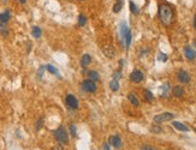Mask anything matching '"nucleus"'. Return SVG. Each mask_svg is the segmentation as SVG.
Wrapping results in <instances>:
<instances>
[{
	"mask_svg": "<svg viewBox=\"0 0 196 150\" xmlns=\"http://www.w3.org/2000/svg\"><path fill=\"white\" fill-rule=\"evenodd\" d=\"M159 18L161 21V23L164 25L168 27L173 21V10L171 9V6H168L167 4H161L159 5Z\"/></svg>",
	"mask_w": 196,
	"mask_h": 150,
	"instance_id": "1",
	"label": "nucleus"
},
{
	"mask_svg": "<svg viewBox=\"0 0 196 150\" xmlns=\"http://www.w3.org/2000/svg\"><path fill=\"white\" fill-rule=\"evenodd\" d=\"M54 138L61 145H68L69 144V133L64 126H59L58 129L54 131Z\"/></svg>",
	"mask_w": 196,
	"mask_h": 150,
	"instance_id": "2",
	"label": "nucleus"
},
{
	"mask_svg": "<svg viewBox=\"0 0 196 150\" xmlns=\"http://www.w3.org/2000/svg\"><path fill=\"white\" fill-rule=\"evenodd\" d=\"M175 119V114L173 113H170V112H164V113H160L154 115L153 118V121L155 124H162V123H167Z\"/></svg>",
	"mask_w": 196,
	"mask_h": 150,
	"instance_id": "3",
	"label": "nucleus"
},
{
	"mask_svg": "<svg viewBox=\"0 0 196 150\" xmlns=\"http://www.w3.org/2000/svg\"><path fill=\"white\" fill-rule=\"evenodd\" d=\"M81 89L87 94H94L97 90V85H96L95 82H93L90 79H84L82 83H81Z\"/></svg>",
	"mask_w": 196,
	"mask_h": 150,
	"instance_id": "4",
	"label": "nucleus"
},
{
	"mask_svg": "<svg viewBox=\"0 0 196 150\" xmlns=\"http://www.w3.org/2000/svg\"><path fill=\"white\" fill-rule=\"evenodd\" d=\"M65 105L70 109H77L78 108V100L75 95L69 94V95H66V97H65Z\"/></svg>",
	"mask_w": 196,
	"mask_h": 150,
	"instance_id": "5",
	"label": "nucleus"
},
{
	"mask_svg": "<svg viewBox=\"0 0 196 150\" xmlns=\"http://www.w3.org/2000/svg\"><path fill=\"white\" fill-rule=\"evenodd\" d=\"M108 144L116 149H120L123 147V140H121V138L118 135H113L108 137Z\"/></svg>",
	"mask_w": 196,
	"mask_h": 150,
	"instance_id": "6",
	"label": "nucleus"
},
{
	"mask_svg": "<svg viewBox=\"0 0 196 150\" xmlns=\"http://www.w3.org/2000/svg\"><path fill=\"white\" fill-rule=\"evenodd\" d=\"M130 81H131L133 83H140V82H142L143 81V78H144V76H143V72L141 70H134L131 73H130Z\"/></svg>",
	"mask_w": 196,
	"mask_h": 150,
	"instance_id": "7",
	"label": "nucleus"
},
{
	"mask_svg": "<svg viewBox=\"0 0 196 150\" xmlns=\"http://www.w3.org/2000/svg\"><path fill=\"white\" fill-rule=\"evenodd\" d=\"M177 78H178V81L183 83V84H188L190 82V75L186 72V71L184 70H181V71H178V73H177Z\"/></svg>",
	"mask_w": 196,
	"mask_h": 150,
	"instance_id": "8",
	"label": "nucleus"
},
{
	"mask_svg": "<svg viewBox=\"0 0 196 150\" xmlns=\"http://www.w3.org/2000/svg\"><path fill=\"white\" fill-rule=\"evenodd\" d=\"M184 55H185V58L188 59V60H194L195 58H196V52L193 49V47H190V46H185L184 47Z\"/></svg>",
	"mask_w": 196,
	"mask_h": 150,
	"instance_id": "9",
	"label": "nucleus"
},
{
	"mask_svg": "<svg viewBox=\"0 0 196 150\" xmlns=\"http://www.w3.org/2000/svg\"><path fill=\"white\" fill-rule=\"evenodd\" d=\"M172 126L178 130V131H182V132H189V127H188L186 125H184L183 123L181 121H172Z\"/></svg>",
	"mask_w": 196,
	"mask_h": 150,
	"instance_id": "10",
	"label": "nucleus"
},
{
	"mask_svg": "<svg viewBox=\"0 0 196 150\" xmlns=\"http://www.w3.org/2000/svg\"><path fill=\"white\" fill-rule=\"evenodd\" d=\"M92 62V57L89 54H83V57L81 58V66L82 67H87L90 65Z\"/></svg>",
	"mask_w": 196,
	"mask_h": 150,
	"instance_id": "11",
	"label": "nucleus"
},
{
	"mask_svg": "<svg viewBox=\"0 0 196 150\" xmlns=\"http://www.w3.org/2000/svg\"><path fill=\"white\" fill-rule=\"evenodd\" d=\"M11 19V13L10 11H4L0 13V23H3V24H6L7 22Z\"/></svg>",
	"mask_w": 196,
	"mask_h": 150,
	"instance_id": "12",
	"label": "nucleus"
},
{
	"mask_svg": "<svg viewBox=\"0 0 196 150\" xmlns=\"http://www.w3.org/2000/svg\"><path fill=\"white\" fill-rule=\"evenodd\" d=\"M172 94H173V96H176V97H182V96H183V94H184L183 86H181V85H176V86H173Z\"/></svg>",
	"mask_w": 196,
	"mask_h": 150,
	"instance_id": "13",
	"label": "nucleus"
},
{
	"mask_svg": "<svg viewBox=\"0 0 196 150\" xmlns=\"http://www.w3.org/2000/svg\"><path fill=\"white\" fill-rule=\"evenodd\" d=\"M129 28H128V24L125 22H123L120 24V37H121V41H124V38H125V36H126V34L129 33Z\"/></svg>",
	"mask_w": 196,
	"mask_h": 150,
	"instance_id": "14",
	"label": "nucleus"
},
{
	"mask_svg": "<svg viewBox=\"0 0 196 150\" xmlns=\"http://www.w3.org/2000/svg\"><path fill=\"white\" fill-rule=\"evenodd\" d=\"M123 4H124V0H117V1L114 3V5H113V12L114 13L120 12L121 9H123Z\"/></svg>",
	"mask_w": 196,
	"mask_h": 150,
	"instance_id": "15",
	"label": "nucleus"
},
{
	"mask_svg": "<svg viewBox=\"0 0 196 150\" xmlns=\"http://www.w3.org/2000/svg\"><path fill=\"white\" fill-rule=\"evenodd\" d=\"M31 35L34 36L35 38H40V37H41V35H42V30H41V28L37 27V25L32 27V29H31Z\"/></svg>",
	"mask_w": 196,
	"mask_h": 150,
	"instance_id": "16",
	"label": "nucleus"
},
{
	"mask_svg": "<svg viewBox=\"0 0 196 150\" xmlns=\"http://www.w3.org/2000/svg\"><path fill=\"white\" fill-rule=\"evenodd\" d=\"M88 79H90V81H93V82H97V81H100V76H99V73L96 72V71H89L88 72Z\"/></svg>",
	"mask_w": 196,
	"mask_h": 150,
	"instance_id": "17",
	"label": "nucleus"
},
{
	"mask_svg": "<svg viewBox=\"0 0 196 150\" xmlns=\"http://www.w3.org/2000/svg\"><path fill=\"white\" fill-rule=\"evenodd\" d=\"M45 68H46V70H47L50 73H52V75H55V76L60 77V76H59V71H58V68H57V67H54L53 65H51V64H47V65H45Z\"/></svg>",
	"mask_w": 196,
	"mask_h": 150,
	"instance_id": "18",
	"label": "nucleus"
},
{
	"mask_svg": "<svg viewBox=\"0 0 196 150\" xmlns=\"http://www.w3.org/2000/svg\"><path fill=\"white\" fill-rule=\"evenodd\" d=\"M143 96H144V100L147 102H152L154 100V95H153V92L148 89H144L143 90Z\"/></svg>",
	"mask_w": 196,
	"mask_h": 150,
	"instance_id": "19",
	"label": "nucleus"
},
{
	"mask_svg": "<svg viewBox=\"0 0 196 150\" xmlns=\"http://www.w3.org/2000/svg\"><path fill=\"white\" fill-rule=\"evenodd\" d=\"M131 40H133V34H131V30H129V33L126 34L124 41H125V48L129 49L130 46H131Z\"/></svg>",
	"mask_w": 196,
	"mask_h": 150,
	"instance_id": "20",
	"label": "nucleus"
},
{
	"mask_svg": "<svg viewBox=\"0 0 196 150\" xmlns=\"http://www.w3.org/2000/svg\"><path fill=\"white\" fill-rule=\"evenodd\" d=\"M129 5H130V11H131L133 14L137 16L138 13H140V9H138L137 5H136L134 1H131V0H130V1H129Z\"/></svg>",
	"mask_w": 196,
	"mask_h": 150,
	"instance_id": "21",
	"label": "nucleus"
},
{
	"mask_svg": "<svg viewBox=\"0 0 196 150\" xmlns=\"http://www.w3.org/2000/svg\"><path fill=\"white\" fill-rule=\"evenodd\" d=\"M128 100L131 102V105H134L135 107L140 106V101H138V99L134 95V94H129V95H128Z\"/></svg>",
	"mask_w": 196,
	"mask_h": 150,
	"instance_id": "22",
	"label": "nucleus"
},
{
	"mask_svg": "<svg viewBox=\"0 0 196 150\" xmlns=\"http://www.w3.org/2000/svg\"><path fill=\"white\" fill-rule=\"evenodd\" d=\"M170 92V84L165 83L164 85L161 86V97H166Z\"/></svg>",
	"mask_w": 196,
	"mask_h": 150,
	"instance_id": "23",
	"label": "nucleus"
},
{
	"mask_svg": "<svg viewBox=\"0 0 196 150\" xmlns=\"http://www.w3.org/2000/svg\"><path fill=\"white\" fill-rule=\"evenodd\" d=\"M104 53L106 54V57L107 58H113L116 52H114V49L112 48L111 46H108V47H106V48H104Z\"/></svg>",
	"mask_w": 196,
	"mask_h": 150,
	"instance_id": "24",
	"label": "nucleus"
},
{
	"mask_svg": "<svg viewBox=\"0 0 196 150\" xmlns=\"http://www.w3.org/2000/svg\"><path fill=\"white\" fill-rule=\"evenodd\" d=\"M9 33H10V31H9V28L6 27V24H3V23H0V35L6 37L7 35H9Z\"/></svg>",
	"mask_w": 196,
	"mask_h": 150,
	"instance_id": "25",
	"label": "nucleus"
},
{
	"mask_svg": "<svg viewBox=\"0 0 196 150\" xmlns=\"http://www.w3.org/2000/svg\"><path fill=\"white\" fill-rule=\"evenodd\" d=\"M108 85H110V89H111L112 91H118V90H119V83H118V81H116V79H112Z\"/></svg>",
	"mask_w": 196,
	"mask_h": 150,
	"instance_id": "26",
	"label": "nucleus"
},
{
	"mask_svg": "<svg viewBox=\"0 0 196 150\" xmlns=\"http://www.w3.org/2000/svg\"><path fill=\"white\" fill-rule=\"evenodd\" d=\"M86 23H87V17H86L83 13H81V14L78 16V25H79V27H84Z\"/></svg>",
	"mask_w": 196,
	"mask_h": 150,
	"instance_id": "27",
	"label": "nucleus"
},
{
	"mask_svg": "<svg viewBox=\"0 0 196 150\" xmlns=\"http://www.w3.org/2000/svg\"><path fill=\"white\" fill-rule=\"evenodd\" d=\"M150 132H153V133H161L162 129H161V126H159V124H155V125H153L152 127H150Z\"/></svg>",
	"mask_w": 196,
	"mask_h": 150,
	"instance_id": "28",
	"label": "nucleus"
},
{
	"mask_svg": "<svg viewBox=\"0 0 196 150\" xmlns=\"http://www.w3.org/2000/svg\"><path fill=\"white\" fill-rule=\"evenodd\" d=\"M69 129H70L71 136H72V137H76V135H77V129H76V126L73 125V124H70V125H69Z\"/></svg>",
	"mask_w": 196,
	"mask_h": 150,
	"instance_id": "29",
	"label": "nucleus"
},
{
	"mask_svg": "<svg viewBox=\"0 0 196 150\" xmlns=\"http://www.w3.org/2000/svg\"><path fill=\"white\" fill-rule=\"evenodd\" d=\"M42 126H43V119L41 118V119H39V120L36 121V127H35L36 132H39L40 130H41V129H42Z\"/></svg>",
	"mask_w": 196,
	"mask_h": 150,
	"instance_id": "30",
	"label": "nucleus"
},
{
	"mask_svg": "<svg viewBox=\"0 0 196 150\" xmlns=\"http://www.w3.org/2000/svg\"><path fill=\"white\" fill-rule=\"evenodd\" d=\"M158 60H159V61H166V60H167V54L160 52V53L158 54Z\"/></svg>",
	"mask_w": 196,
	"mask_h": 150,
	"instance_id": "31",
	"label": "nucleus"
},
{
	"mask_svg": "<svg viewBox=\"0 0 196 150\" xmlns=\"http://www.w3.org/2000/svg\"><path fill=\"white\" fill-rule=\"evenodd\" d=\"M45 66H41V67H39V70H37V77L39 78H42V76H43V72H45Z\"/></svg>",
	"mask_w": 196,
	"mask_h": 150,
	"instance_id": "32",
	"label": "nucleus"
},
{
	"mask_svg": "<svg viewBox=\"0 0 196 150\" xmlns=\"http://www.w3.org/2000/svg\"><path fill=\"white\" fill-rule=\"evenodd\" d=\"M119 78H121V73H120V71H116V72H114V75H113V79L118 81Z\"/></svg>",
	"mask_w": 196,
	"mask_h": 150,
	"instance_id": "33",
	"label": "nucleus"
},
{
	"mask_svg": "<svg viewBox=\"0 0 196 150\" xmlns=\"http://www.w3.org/2000/svg\"><path fill=\"white\" fill-rule=\"evenodd\" d=\"M141 150H157V149H154L153 147H150V145H142L141 147Z\"/></svg>",
	"mask_w": 196,
	"mask_h": 150,
	"instance_id": "34",
	"label": "nucleus"
},
{
	"mask_svg": "<svg viewBox=\"0 0 196 150\" xmlns=\"http://www.w3.org/2000/svg\"><path fill=\"white\" fill-rule=\"evenodd\" d=\"M53 150H64V145H61V144H57V145H54V148H53Z\"/></svg>",
	"mask_w": 196,
	"mask_h": 150,
	"instance_id": "35",
	"label": "nucleus"
},
{
	"mask_svg": "<svg viewBox=\"0 0 196 150\" xmlns=\"http://www.w3.org/2000/svg\"><path fill=\"white\" fill-rule=\"evenodd\" d=\"M102 150H111V147L108 143H104L102 144Z\"/></svg>",
	"mask_w": 196,
	"mask_h": 150,
	"instance_id": "36",
	"label": "nucleus"
},
{
	"mask_svg": "<svg viewBox=\"0 0 196 150\" xmlns=\"http://www.w3.org/2000/svg\"><path fill=\"white\" fill-rule=\"evenodd\" d=\"M123 65H124V60H123V59H120V60H119V66H120V67H123Z\"/></svg>",
	"mask_w": 196,
	"mask_h": 150,
	"instance_id": "37",
	"label": "nucleus"
},
{
	"mask_svg": "<svg viewBox=\"0 0 196 150\" xmlns=\"http://www.w3.org/2000/svg\"><path fill=\"white\" fill-rule=\"evenodd\" d=\"M194 28H195V30H196V14L194 16Z\"/></svg>",
	"mask_w": 196,
	"mask_h": 150,
	"instance_id": "38",
	"label": "nucleus"
},
{
	"mask_svg": "<svg viewBox=\"0 0 196 150\" xmlns=\"http://www.w3.org/2000/svg\"><path fill=\"white\" fill-rule=\"evenodd\" d=\"M19 1H21L22 4H26V1H27V0H19Z\"/></svg>",
	"mask_w": 196,
	"mask_h": 150,
	"instance_id": "39",
	"label": "nucleus"
},
{
	"mask_svg": "<svg viewBox=\"0 0 196 150\" xmlns=\"http://www.w3.org/2000/svg\"><path fill=\"white\" fill-rule=\"evenodd\" d=\"M194 131H195V133H196V127H195V129H194Z\"/></svg>",
	"mask_w": 196,
	"mask_h": 150,
	"instance_id": "40",
	"label": "nucleus"
},
{
	"mask_svg": "<svg viewBox=\"0 0 196 150\" xmlns=\"http://www.w3.org/2000/svg\"><path fill=\"white\" fill-rule=\"evenodd\" d=\"M195 47H196V41H195Z\"/></svg>",
	"mask_w": 196,
	"mask_h": 150,
	"instance_id": "41",
	"label": "nucleus"
},
{
	"mask_svg": "<svg viewBox=\"0 0 196 150\" xmlns=\"http://www.w3.org/2000/svg\"><path fill=\"white\" fill-rule=\"evenodd\" d=\"M79 1H83V0H79Z\"/></svg>",
	"mask_w": 196,
	"mask_h": 150,
	"instance_id": "42",
	"label": "nucleus"
}]
</instances>
